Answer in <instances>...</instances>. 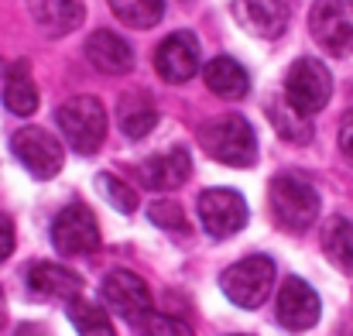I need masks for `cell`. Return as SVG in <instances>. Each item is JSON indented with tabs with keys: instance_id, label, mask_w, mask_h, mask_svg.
<instances>
[{
	"instance_id": "ba28073f",
	"label": "cell",
	"mask_w": 353,
	"mask_h": 336,
	"mask_svg": "<svg viewBox=\"0 0 353 336\" xmlns=\"http://www.w3.org/2000/svg\"><path fill=\"white\" fill-rule=\"evenodd\" d=\"M52 244L62 257H83L100 247V224L83 203L65 206L52 224Z\"/></svg>"
},
{
	"instance_id": "d4e9b609",
	"label": "cell",
	"mask_w": 353,
	"mask_h": 336,
	"mask_svg": "<svg viewBox=\"0 0 353 336\" xmlns=\"http://www.w3.org/2000/svg\"><path fill=\"white\" fill-rule=\"evenodd\" d=\"M141 333H189V326L182 323V319H172V316H148L141 326H137Z\"/></svg>"
},
{
	"instance_id": "9a60e30c",
	"label": "cell",
	"mask_w": 353,
	"mask_h": 336,
	"mask_svg": "<svg viewBox=\"0 0 353 336\" xmlns=\"http://www.w3.org/2000/svg\"><path fill=\"white\" fill-rule=\"evenodd\" d=\"M86 59H90V66L93 69H100L103 76H123V72H130V66H134V52H130V45L120 38L117 31H93L90 38H86Z\"/></svg>"
},
{
	"instance_id": "9c48e42d",
	"label": "cell",
	"mask_w": 353,
	"mask_h": 336,
	"mask_svg": "<svg viewBox=\"0 0 353 336\" xmlns=\"http://www.w3.org/2000/svg\"><path fill=\"white\" fill-rule=\"evenodd\" d=\"M199 220L213 240H227L247 226V199L234 189H206L199 192Z\"/></svg>"
},
{
	"instance_id": "52a82bcc",
	"label": "cell",
	"mask_w": 353,
	"mask_h": 336,
	"mask_svg": "<svg viewBox=\"0 0 353 336\" xmlns=\"http://www.w3.org/2000/svg\"><path fill=\"white\" fill-rule=\"evenodd\" d=\"M10 151L14 158L34 175V179H52L62 172V161H65V151L62 144L55 141V134L41 130V127H21L14 137H10Z\"/></svg>"
},
{
	"instance_id": "8992f818",
	"label": "cell",
	"mask_w": 353,
	"mask_h": 336,
	"mask_svg": "<svg viewBox=\"0 0 353 336\" xmlns=\"http://www.w3.org/2000/svg\"><path fill=\"white\" fill-rule=\"evenodd\" d=\"M103 302L117 313L120 319H127L134 330L154 313V299H151L148 281L134 271H123V268L110 271L103 278Z\"/></svg>"
},
{
	"instance_id": "7402d4cb",
	"label": "cell",
	"mask_w": 353,
	"mask_h": 336,
	"mask_svg": "<svg viewBox=\"0 0 353 336\" xmlns=\"http://www.w3.org/2000/svg\"><path fill=\"white\" fill-rule=\"evenodd\" d=\"M65 313H69V323H72L79 333H86V336H110L114 333L107 313H103L97 302H83V299L76 295V299L65 302Z\"/></svg>"
},
{
	"instance_id": "4316f807",
	"label": "cell",
	"mask_w": 353,
	"mask_h": 336,
	"mask_svg": "<svg viewBox=\"0 0 353 336\" xmlns=\"http://www.w3.org/2000/svg\"><path fill=\"white\" fill-rule=\"evenodd\" d=\"M14 254V224L7 213H0V261H7Z\"/></svg>"
},
{
	"instance_id": "ffe728a7",
	"label": "cell",
	"mask_w": 353,
	"mask_h": 336,
	"mask_svg": "<svg viewBox=\"0 0 353 336\" xmlns=\"http://www.w3.org/2000/svg\"><path fill=\"white\" fill-rule=\"evenodd\" d=\"M323 250L330 257V264H336L343 275L353 278V224L343 217H333L323 226Z\"/></svg>"
},
{
	"instance_id": "83f0119b",
	"label": "cell",
	"mask_w": 353,
	"mask_h": 336,
	"mask_svg": "<svg viewBox=\"0 0 353 336\" xmlns=\"http://www.w3.org/2000/svg\"><path fill=\"white\" fill-rule=\"evenodd\" d=\"M3 319H7V302H3V292H0V330H3Z\"/></svg>"
},
{
	"instance_id": "6da1fadb",
	"label": "cell",
	"mask_w": 353,
	"mask_h": 336,
	"mask_svg": "<svg viewBox=\"0 0 353 336\" xmlns=\"http://www.w3.org/2000/svg\"><path fill=\"white\" fill-rule=\"evenodd\" d=\"M199 144H203L220 165H230V168H250V165L257 161L254 127H250L247 117H240V113H223V117L210 120V123L199 130Z\"/></svg>"
},
{
	"instance_id": "7a4b0ae2",
	"label": "cell",
	"mask_w": 353,
	"mask_h": 336,
	"mask_svg": "<svg viewBox=\"0 0 353 336\" xmlns=\"http://www.w3.org/2000/svg\"><path fill=\"white\" fill-rule=\"evenodd\" d=\"M271 213L281 230L305 233L319 220V192L292 172H281L271 179Z\"/></svg>"
},
{
	"instance_id": "5bb4252c",
	"label": "cell",
	"mask_w": 353,
	"mask_h": 336,
	"mask_svg": "<svg viewBox=\"0 0 353 336\" xmlns=\"http://www.w3.org/2000/svg\"><path fill=\"white\" fill-rule=\"evenodd\" d=\"M189 175H192V158L185 148H172V151L154 155V158L137 165V179L154 192H168V189L182 186Z\"/></svg>"
},
{
	"instance_id": "e0dca14e",
	"label": "cell",
	"mask_w": 353,
	"mask_h": 336,
	"mask_svg": "<svg viewBox=\"0 0 353 336\" xmlns=\"http://www.w3.org/2000/svg\"><path fill=\"white\" fill-rule=\"evenodd\" d=\"M203 76H206L210 93H216L220 100H240V97H247V90H250L247 69H243L236 59H230V55L213 59V62L203 69Z\"/></svg>"
},
{
	"instance_id": "484cf974",
	"label": "cell",
	"mask_w": 353,
	"mask_h": 336,
	"mask_svg": "<svg viewBox=\"0 0 353 336\" xmlns=\"http://www.w3.org/2000/svg\"><path fill=\"white\" fill-rule=\"evenodd\" d=\"M340 151H343V158L353 165V110H347L343 120H340Z\"/></svg>"
},
{
	"instance_id": "4fadbf2b",
	"label": "cell",
	"mask_w": 353,
	"mask_h": 336,
	"mask_svg": "<svg viewBox=\"0 0 353 336\" xmlns=\"http://www.w3.org/2000/svg\"><path fill=\"white\" fill-rule=\"evenodd\" d=\"M28 292L34 299H45V302H69L83 292V278L76 271L62 268V264L38 261L28 271Z\"/></svg>"
},
{
	"instance_id": "8fae6325",
	"label": "cell",
	"mask_w": 353,
	"mask_h": 336,
	"mask_svg": "<svg viewBox=\"0 0 353 336\" xmlns=\"http://www.w3.org/2000/svg\"><path fill=\"white\" fill-rule=\"evenodd\" d=\"M154 72L168 83V86H179V83H189L196 72H199V41L192 31H175L168 34L158 52H154Z\"/></svg>"
},
{
	"instance_id": "603a6c76",
	"label": "cell",
	"mask_w": 353,
	"mask_h": 336,
	"mask_svg": "<svg viewBox=\"0 0 353 336\" xmlns=\"http://www.w3.org/2000/svg\"><path fill=\"white\" fill-rule=\"evenodd\" d=\"M97 189L103 192V199L117 210V213H134L137 210V192L127 186V182H120L114 172H103V175H97Z\"/></svg>"
},
{
	"instance_id": "7c38bea8",
	"label": "cell",
	"mask_w": 353,
	"mask_h": 336,
	"mask_svg": "<svg viewBox=\"0 0 353 336\" xmlns=\"http://www.w3.org/2000/svg\"><path fill=\"white\" fill-rule=\"evenodd\" d=\"M319 313H323V306H319V295L312 292V285L302 278H285V285L278 292V323L285 330L302 333L319 323Z\"/></svg>"
},
{
	"instance_id": "ac0fdd59",
	"label": "cell",
	"mask_w": 353,
	"mask_h": 336,
	"mask_svg": "<svg viewBox=\"0 0 353 336\" xmlns=\"http://www.w3.org/2000/svg\"><path fill=\"white\" fill-rule=\"evenodd\" d=\"M117 120H120L123 137L141 141V137H148L151 127L158 123V107H154L151 97H144V93H127V97H120Z\"/></svg>"
},
{
	"instance_id": "d6986e66",
	"label": "cell",
	"mask_w": 353,
	"mask_h": 336,
	"mask_svg": "<svg viewBox=\"0 0 353 336\" xmlns=\"http://www.w3.org/2000/svg\"><path fill=\"white\" fill-rule=\"evenodd\" d=\"M3 107L14 113V117H31V113L38 110V86H34V79H31L28 62H17V66L7 72Z\"/></svg>"
},
{
	"instance_id": "3957f363",
	"label": "cell",
	"mask_w": 353,
	"mask_h": 336,
	"mask_svg": "<svg viewBox=\"0 0 353 336\" xmlns=\"http://www.w3.org/2000/svg\"><path fill=\"white\" fill-rule=\"evenodd\" d=\"M55 123L76 155H97L107 137V110L97 97H72L55 110Z\"/></svg>"
},
{
	"instance_id": "44dd1931",
	"label": "cell",
	"mask_w": 353,
	"mask_h": 336,
	"mask_svg": "<svg viewBox=\"0 0 353 336\" xmlns=\"http://www.w3.org/2000/svg\"><path fill=\"white\" fill-rule=\"evenodd\" d=\"M110 10L134 31H148L161 21L165 0H110Z\"/></svg>"
},
{
	"instance_id": "277c9868",
	"label": "cell",
	"mask_w": 353,
	"mask_h": 336,
	"mask_svg": "<svg viewBox=\"0 0 353 336\" xmlns=\"http://www.w3.org/2000/svg\"><path fill=\"white\" fill-rule=\"evenodd\" d=\"M274 261L264 257V254H250L243 261L230 264L223 275H220V288L223 295L240 306V309H261L264 299L271 295V285H274Z\"/></svg>"
},
{
	"instance_id": "30bf717a",
	"label": "cell",
	"mask_w": 353,
	"mask_h": 336,
	"mask_svg": "<svg viewBox=\"0 0 353 336\" xmlns=\"http://www.w3.org/2000/svg\"><path fill=\"white\" fill-rule=\"evenodd\" d=\"M292 3L295 0H234L230 10L247 34L274 41L285 34V28L292 21Z\"/></svg>"
},
{
	"instance_id": "2e32d148",
	"label": "cell",
	"mask_w": 353,
	"mask_h": 336,
	"mask_svg": "<svg viewBox=\"0 0 353 336\" xmlns=\"http://www.w3.org/2000/svg\"><path fill=\"white\" fill-rule=\"evenodd\" d=\"M28 7H31L34 24L52 38H62V34L76 31L83 24V17H86L83 0H28Z\"/></svg>"
},
{
	"instance_id": "5b68a950",
	"label": "cell",
	"mask_w": 353,
	"mask_h": 336,
	"mask_svg": "<svg viewBox=\"0 0 353 336\" xmlns=\"http://www.w3.org/2000/svg\"><path fill=\"white\" fill-rule=\"evenodd\" d=\"M333 97V76L330 69L319 62V59H299L288 66V76H285V103H292L299 113L312 117L319 113Z\"/></svg>"
},
{
	"instance_id": "cb8c5ba5",
	"label": "cell",
	"mask_w": 353,
	"mask_h": 336,
	"mask_svg": "<svg viewBox=\"0 0 353 336\" xmlns=\"http://www.w3.org/2000/svg\"><path fill=\"white\" fill-rule=\"evenodd\" d=\"M148 217H151V224L165 226V230H175V233H185V230H189L182 206H179V203H168V199H165V203H151Z\"/></svg>"
}]
</instances>
